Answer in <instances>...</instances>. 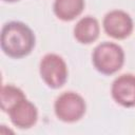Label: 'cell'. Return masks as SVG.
<instances>
[{
    "label": "cell",
    "instance_id": "cell-1",
    "mask_svg": "<svg viewBox=\"0 0 135 135\" xmlns=\"http://www.w3.org/2000/svg\"><path fill=\"white\" fill-rule=\"evenodd\" d=\"M35 46V35L23 22L11 21L1 30V49L12 58L27 56Z\"/></svg>",
    "mask_w": 135,
    "mask_h": 135
},
{
    "label": "cell",
    "instance_id": "cell-2",
    "mask_svg": "<svg viewBox=\"0 0 135 135\" xmlns=\"http://www.w3.org/2000/svg\"><path fill=\"white\" fill-rule=\"evenodd\" d=\"M92 62L99 73L112 75L122 68L124 63V52L120 45L104 41L94 49Z\"/></svg>",
    "mask_w": 135,
    "mask_h": 135
},
{
    "label": "cell",
    "instance_id": "cell-3",
    "mask_svg": "<svg viewBox=\"0 0 135 135\" xmlns=\"http://www.w3.org/2000/svg\"><path fill=\"white\" fill-rule=\"evenodd\" d=\"M39 73L44 83L51 89L61 88L68 80V66L63 58L57 54H46L39 64Z\"/></svg>",
    "mask_w": 135,
    "mask_h": 135
},
{
    "label": "cell",
    "instance_id": "cell-4",
    "mask_svg": "<svg viewBox=\"0 0 135 135\" xmlns=\"http://www.w3.org/2000/svg\"><path fill=\"white\" fill-rule=\"evenodd\" d=\"M86 110L84 99L75 92H64L54 103L57 118L63 122H75L82 118Z\"/></svg>",
    "mask_w": 135,
    "mask_h": 135
},
{
    "label": "cell",
    "instance_id": "cell-5",
    "mask_svg": "<svg viewBox=\"0 0 135 135\" xmlns=\"http://www.w3.org/2000/svg\"><path fill=\"white\" fill-rule=\"evenodd\" d=\"M103 30L108 36L114 39H124L133 31V20L131 16L120 9L109 12L102 21Z\"/></svg>",
    "mask_w": 135,
    "mask_h": 135
},
{
    "label": "cell",
    "instance_id": "cell-6",
    "mask_svg": "<svg viewBox=\"0 0 135 135\" xmlns=\"http://www.w3.org/2000/svg\"><path fill=\"white\" fill-rule=\"evenodd\" d=\"M111 94L113 99L124 108L135 107V75L123 74L112 83Z\"/></svg>",
    "mask_w": 135,
    "mask_h": 135
},
{
    "label": "cell",
    "instance_id": "cell-7",
    "mask_svg": "<svg viewBox=\"0 0 135 135\" xmlns=\"http://www.w3.org/2000/svg\"><path fill=\"white\" fill-rule=\"evenodd\" d=\"M8 115L15 127L19 129H30L37 122L38 110L34 103L24 98L8 112Z\"/></svg>",
    "mask_w": 135,
    "mask_h": 135
},
{
    "label": "cell",
    "instance_id": "cell-8",
    "mask_svg": "<svg viewBox=\"0 0 135 135\" xmlns=\"http://www.w3.org/2000/svg\"><path fill=\"white\" fill-rule=\"evenodd\" d=\"M100 26L97 19L92 16H85L76 23L73 33L79 43L90 44L98 38Z\"/></svg>",
    "mask_w": 135,
    "mask_h": 135
},
{
    "label": "cell",
    "instance_id": "cell-9",
    "mask_svg": "<svg viewBox=\"0 0 135 135\" xmlns=\"http://www.w3.org/2000/svg\"><path fill=\"white\" fill-rule=\"evenodd\" d=\"M84 5V0H55L53 11L58 19L72 21L82 13Z\"/></svg>",
    "mask_w": 135,
    "mask_h": 135
},
{
    "label": "cell",
    "instance_id": "cell-10",
    "mask_svg": "<svg viewBox=\"0 0 135 135\" xmlns=\"http://www.w3.org/2000/svg\"><path fill=\"white\" fill-rule=\"evenodd\" d=\"M25 97L23 91L13 84L3 85L0 93V101L1 109L3 112L8 113L16 104H18Z\"/></svg>",
    "mask_w": 135,
    "mask_h": 135
},
{
    "label": "cell",
    "instance_id": "cell-11",
    "mask_svg": "<svg viewBox=\"0 0 135 135\" xmlns=\"http://www.w3.org/2000/svg\"><path fill=\"white\" fill-rule=\"evenodd\" d=\"M4 2H16V1H19V0H3Z\"/></svg>",
    "mask_w": 135,
    "mask_h": 135
}]
</instances>
